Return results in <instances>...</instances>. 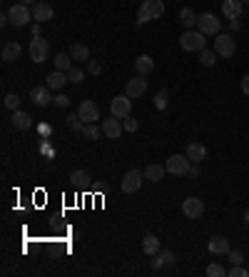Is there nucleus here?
Segmentation results:
<instances>
[{"label": "nucleus", "instance_id": "obj_1", "mask_svg": "<svg viewBox=\"0 0 249 277\" xmlns=\"http://www.w3.org/2000/svg\"><path fill=\"white\" fill-rule=\"evenodd\" d=\"M165 13V3L162 0H142V5L137 8V25H145L150 20H157Z\"/></svg>", "mask_w": 249, "mask_h": 277}, {"label": "nucleus", "instance_id": "obj_2", "mask_svg": "<svg viewBox=\"0 0 249 277\" xmlns=\"http://www.w3.org/2000/svg\"><path fill=\"white\" fill-rule=\"evenodd\" d=\"M205 33H199V30H185L182 35H179V45H182V50H187V53H202L205 48H207V40H205Z\"/></svg>", "mask_w": 249, "mask_h": 277}, {"label": "nucleus", "instance_id": "obj_3", "mask_svg": "<svg viewBox=\"0 0 249 277\" xmlns=\"http://www.w3.org/2000/svg\"><path fill=\"white\" fill-rule=\"evenodd\" d=\"M8 18H10V25L25 28V25L33 20V8L25 5V3H18V5H13V8L8 10Z\"/></svg>", "mask_w": 249, "mask_h": 277}, {"label": "nucleus", "instance_id": "obj_4", "mask_svg": "<svg viewBox=\"0 0 249 277\" xmlns=\"http://www.w3.org/2000/svg\"><path fill=\"white\" fill-rule=\"evenodd\" d=\"M197 30H199V33H205V35H219L222 23L217 20L214 13H202L199 20H197Z\"/></svg>", "mask_w": 249, "mask_h": 277}, {"label": "nucleus", "instance_id": "obj_5", "mask_svg": "<svg viewBox=\"0 0 249 277\" xmlns=\"http://www.w3.org/2000/svg\"><path fill=\"white\" fill-rule=\"evenodd\" d=\"M165 167H167V172H172V175H177V177H182V175L190 172L192 160L187 157V155H172V157H167Z\"/></svg>", "mask_w": 249, "mask_h": 277}, {"label": "nucleus", "instance_id": "obj_6", "mask_svg": "<svg viewBox=\"0 0 249 277\" xmlns=\"http://www.w3.org/2000/svg\"><path fill=\"white\" fill-rule=\"evenodd\" d=\"M234 50H237V43H234L232 35H224V33L214 35V53L219 57H232Z\"/></svg>", "mask_w": 249, "mask_h": 277}, {"label": "nucleus", "instance_id": "obj_7", "mask_svg": "<svg viewBox=\"0 0 249 277\" xmlns=\"http://www.w3.org/2000/svg\"><path fill=\"white\" fill-rule=\"evenodd\" d=\"M30 57H33V63H45L48 60V53H50V45H48V40H42V35H33V40H30Z\"/></svg>", "mask_w": 249, "mask_h": 277}, {"label": "nucleus", "instance_id": "obj_8", "mask_svg": "<svg viewBox=\"0 0 249 277\" xmlns=\"http://www.w3.org/2000/svg\"><path fill=\"white\" fill-rule=\"evenodd\" d=\"M142 183H145V172H140V170H127V172L122 175L120 187H122V192H137V190L142 187Z\"/></svg>", "mask_w": 249, "mask_h": 277}, {"label": "nucleus", "instance_id": "obj_9", "mask_svg": "<svg viewBox=\"0 0 249 277\" xmlns=\"http://www.w3.org/2000/svg\"><path fill=\"white\" fill-rule=\"evenodd\" d=\"M130 110H132V97H130V95H115V97H112L110 112H112L115 117H127Z\"/></svg>", "mask_w": 249, "mask_h": 277}, {"label": "nucleus", "instance_id": "obj_10", "mask_svg": "<svg viewBox=\"0 0 249 277\" xmlns=\"http://www.w3.org/2000/svg\"><path fill=\"white\" fill-rule=\"evenodd\" d=\"M182 215H185L187 220H199V217L205 215V203H202L199 197H187V200L182 203Z\"/></svg>", "mask_w": 249, "mask_h": 277}, {"label": "nucleus", "instance_id": "obj_11", "mask_svg": "<svg viewBox=\"0 0 249 277\" xmlns=\"http://www.w3.org/2000/svg\"><path fill=\"white\" fill-rule=\"evenodd\" d=\"M30 100H33V105H38V108H48L55 97H53V90H50L48 85H35V88L30 90Z\"/></svg>", "mask_w": 249, "mask_h": 277}, {"label": "nucleus", "instance_id": "obj_12", "mask_svg": "<svg viewBox=\"0 0 249 277\" xmlns=\"http://www.w3.org/2000/svg\"><path fill=\"white\" fill-rule=\"evenodd\" d=\"M77 115L82 117V123H95V120H100V108L95 100H82L77 105Z\"/></svg>", "mask_w": 249, "mask_h": 277}, {"label": "nucleus", "instance_id": "obj_13", "mask_svg": "<svg viewBox=\"0 0 249 277\" xmlns=\"http://www.w3.org/2000/svg\"><path fill=\"white\" fill-rule=\"evenodd\" d=\"M147 92V80H145V75H134L132 80H127V85H125V95H130V97H140V95H145Z\"/></svg>", "mask_w": 249, "mask_h": 277}, {"label": "nucleus", "instance_id": "obj_14", "mask_svg": "<svg viewBox=\"0 0 249 277\" xmlns=\"http://www.w3.org/2000/svg\"><path fill=\"white\" fill-rule=\"evenodd\" d=\"M102 132L110 137V140H117L122 132H125V128H122V123H120V117H107V120H102Z\"/></svg>", "mask_w": 249, "mask_h": 277}, {"label": "nucleus", "instance_id": "obj_15", "mask_svg": "<svg viewBox=\"0 0 249 277\" xmlns=\"http://www.w3.org/2000/svg\"><path fill=\"white\" fill-rule=\"evenodd\" d=\"M244 10V3L242 0H222V13L227 20H237Z\"/></svg>", "mask_w": 249, "mask_h": 277}, {"label": "nucleus", "instance_id": "obj_16", "mask_svg": "<svg viewBox=\"0 0 249 277\" xmlns=\"http://www.w3.org/2000/svg\"><path fill=\"white\" fill-rule=\"evenodd\" d=\"M53 15H55L53 5H48V3H35L33 5V20L35 23H48V20H53Z\"/></svg>", "mask_w": 249, "mask_h": 277}, {"label": "nucleus", "instance_id": "obj_17", "mask_svg": "<svg viewBox=\"0 0 249 277\" xmlns=\"http://www.w3.org/2000/svg\"><path fill=\"white\" fill-rule=\"evenodd\" d=\"M207 250H210L212 255H227V252H230V240L222 238V235H214V238L207 242Z\"/></svg>", "mask_w": 249, "mask_h": 277}, {"label": "nucleus", "instance_id": "obj_18", "mask_svg": "<svg viewBox=\"0 0 249 277\" xmlns=\"http://www.w3.org/2000/svg\"><path fill=\"white\" fill-rule=\"evenodd\" d=\"M174 260L177 258H174L172 250H160L152 260V270L157 272V270H162V267H170V265H174Z\"/></svg>", "mask_w": 249, "mask_h": 277}, {"label": "nucleus", "instance_id": "obj_19", "mask_svg": "<svg viewBox=\"0 0 249 277\" xmlns=\"http://www.w3.org/2000/svg\"><path fill=\"white\" fill-rule=\"evenodd\" d=\"M10 123H13V128L15 130H30L33 128V117H30L28 112H22V110H13Z\"/></svg>", "mask_w": 249, "mask_h": 277}, {"label": "nucleus", "instance_id": "obj_20", "mask_svg": "<svg viewBox=\"0 0 249 277\" xmlns=\"http://www.w3.org/2000/svg\"><path fill=\"white\" fill-rule=\"evenodd\" d=\"M185 155L190 157L192 163H197V165H199V163L207 157V148H205V145H199V143H190L187 150H185Z\"/></svg>", "mask_w": 249, "mask_h": 277}, {"label": "nucleus", "instance_id": "obj_21", "mask_svg": "<svg viewBox=\"0 0 249 277\" xmlns=\"http://www.w3.org/2000/svg\"><path fill=\"white\" fill-rule=\"evenodd\" d=\"M20 53H22V48H20L18 40H10V43H5V45H3V60H5V63L18 60Z\"/></svg>", "mask_w": 249, "mask_h": 277}, {"label": "nucleus", "instance_id": "obj_22", "mask_svg": "<svg viewBox=\"0 0 249 277\" xmlns=\"http://www.w3.org/2000/svg\"><path fill=\"white\" fill-rule=\"evenodd\" d=\"M154 70V60L150 55H140L134 60V73L137 75H150Z\"/></svg>", "mask_w": 249, "mask_h": 277}, {"label": "nucleus", "instance_id": "obj_23", "mask_svg": "<svg viewBox=\"0 0 249 277\" xmlns=\"http://www.w3.org/2000/svg\"><path fill=\"white\" fill-rule=\"evenodd\" d=\"M65 83H70V80H67V73H62V70H53V73L48 75V88L50 90L65 88Z\"/></svg>", "mask_w": 249, "mask_h": 277}, {"label": "nucleus", "instance_id": "obj_24", "mask_svg": "<svg viewBox=\"0 0 249 277\" xmlns=\"http://www.w3.org/2000/svg\"><path fill=\"white\" fill-rule=\"evenodd\" d=\"M197 20H199V15H197L192 8H182V10H179V23L185 25V30H194Z\"/></svg>", "mask_w": 249, "mask_h": 277}, {"label": "nucleus", "instance_id": "obj_25", "mask_svg": "<svg viewBox=\"0 0 249 277\" xmlns=\"http://www.w3.org/2000/svg\"><path fill=\"white\" fill-rule=\"evenodd\" d=\"M165 172H167V167L165 165H147L145 167V180H150V183H160L162 177H165Z\"/></svg>", "mask_w": 249, "mask_h": 277}, {"label": "nucleus", "instance_id": "obj_26", "mask_svg": "<svg viewBox=\"0 0 249 277\" xmlns=\"http://www.w3.org/2000/svg\"><path fill=\"white\" fill-rule=\"evenodd\" d=\"M142 250H145V255H150V258H154L162 247H160V240L154 238V235H145L142 238Z\"/></svg>", "mask_w": 249, "mask_h": 277}, {"label": "nucleus", "instance_id": "obj_27", "mask_svg": "<svg viewBox=\"0 0 249 277\" xmlns=\"http://www.w3.org/2000/svg\"><path fill=\"white\" fill-rule=\"evenodd\" d=\"M70 55L75 63H82V60H90V48L85 45V43H75L73 48H70Z\"/></svg>", "mask_w": 249, "mask_h": 277}, {"label": "nucleus", "instance_id": "obj_28", "mask_svg": "<svg viewBox=\"0 0 249 277\" xmlns=\"http://www.w3.org/2000/svg\"><path fill=\"white\" fill-rule=\"evenodd\" d=\"M70 68H73V55H67V53H58V55H55V70L67 73Z\"/></svg>", "mask_w": 249, "mask_h": 277}, {"label": "nucleus", "instance_id": "obj_29", "mask_svg": "<svg viewBox=\"0 0 249 277\" xmlns=\"http://www.w3.org/2000/svg\"><path fill=\"white\" fill-rule=\"evenodd\" d=\"M217 53H214V50H210V48H205V50H202V53H199V63H202V65H205V68H214V63H217Z\"/></svg>", "mask_w": 249, "mask_h": 277}, {"label": "nucleus", "instance_id": "obj_30", "mask_svg": "<svg viewBox=\"0 0 249 277\" xmlns=\"http://www.w3.org/2000/svg\"><path fill=\"white\" fill-rule=\"evenodd\" d=\"M100 132H102V128H97L95 123H85V128H82V135L87 140H100Z\"/></svg>", "mask_w": 249, "mask_h": 277}, {"label": "nucleus", "instance_id": "obj_31", "mask_svg": "<svg viewBox=\"0 0 249 277\" xmlns=\"http://www.w3.org/2000/svg\"><path fill=\"white\" fill-rule=\"evenodd\" d=\"M70 180L75 185H87L90 183V175H87L85 170H73V172H70Z\"/></svg>", "mask_w": 249, "mask_h": 277}, {"label": "nucleus", "instance_id": "obj_32", "mask_svg": "<svg viewBox=\"0 0 249 277\" xmlns=\"http://www.w3.org/2000/svg\"><path fill=\"white\" fill-rule=\"evenodd\" d=\"M167 97H170L167 90H157V95H154V108L157 110H165L167 108Z\"/></svg>", "mask_w": 249, "mask_h": 277}, {"label": "nucleus", "instance_id": "obj_33", "mask_svg": "<svg viewBox=\"0 0 249 277\" xmlns=\"http://www.w3.org/2000/svg\"><path fill=\"white\" fill-rule=\"evenodd\" d=\"M82 77H85V73H82L80 68H75V65H73V68L67 70V80H70L73 85H77V83H82Z\"/></svg>", "mask_w": 249, "mask_h": 277}, {"label": "nucleus", "instance_id": "obj_34", "mask_svg": "<svg viewBox=\"0 0 249 277\" xmlns=\"http://www.w3.org/2000/svg\"><path fill=\"white\" fill-rule=\"evenodd\" d=\"M67 125H70V130H75V132H82V128H85V123H82L80 115H70L67 117Z\"/></svg>", "mask_w": 249, "mask_h": 277}, {"label": "nucleus", "instance_id": "obj_35", "mask_svg": "<svg viewBox=\"0 0 249 277\" xmlns=\"http://www.w3.org/2000/svg\"><path fill=\"white\" fill-rule=\"evenodd\" d=\"M5 108H8V110H20V97L18 95H13V92L5 95Z\"/></svg>", "mask_w": 249, "mask_h": 277}, {"label": "nucleus", "instance_id": "obj_36", "mask_svg": "<svg viewBox=\"0 0 249 277\" xmlns=\"http://www.w3.org/2000/svg\"><path fill=\"white\" fill-rule=\"evenodd\" d=\"M230 275L232 277H249V267H242V265H232Z\"/></svg>", "mask_w": 249, "mask_h": 277}, {"label": "nucleus", "instance_id": "obj_37", "mask_svg": "<svg viewBox=\"0 0 249 277\" xmlns=\"http://www.w3.org/2000/svg\"><path fill=\"white\" fill-rule=\"evenodd\" d=\"M122 128L127 130V132H134V130H137V120H134L132 115H127V117H122Z\"/></svg>", "mask_w": 249, "mask_h": 277}, {"label": "nucleus", "instance_id": "obj_38", "mask_svg": "<svg viewBox=\"0 0 249 277\" xmlns=\"http://www.w3.org/2000/svg\"><path fill=\"white\" fill-rule=\"evenodd\" d=\"M227 258H230L232 265H242V262H244V255H242L239 250H230V252H227Z\"/></svg>", "mask_w": 249, "mask_h": 277}, {"label": "nucleus", "instance_id": "obj_39", "mask_svg": "<svg viewBox=\"0 0 249 277\" xmlns=\"http://www.w3.org/2000/svg\"><path fill=\"white\" fill-rule=\"evenodd\" d=\"M85 63H87V73H90V75H100V73H102V65H100L97 60H85Z\"/></svg>", "mask_w": 249, "mask_h": 277}, {"label": "nucleus", "instance_id": "obj_40", "mask_svg": "<svg viewBox=\"0 0 249 277\" xmlns=\"http://www.w3.org/2000/svg\"><path fill=\"white\" fill-rule=\"evenodd\" d=\"M207 275L210 277H222V275H227V272H224L222 265H210V267H207Z\"/></svg>", "mask_w": 249, "mask_h": 277}, {"label": "nucleus", "instance_id": "obj_41", "mask_svg": "<svg viewBox=\"0 0 249 277\" xmlns=\"http://www.w3.org/2000/svg\"><path fill=\"white\" fill-rule=\"evenodd\" d=\"M55 105H58V108H67V105H70V97L60 92V95H55Z\"/></svg>", "mask_w": 249, "mask_h": 277}, {"label": "nucleus", "instance_id": "obj_42", "mask_svg": "<svg viewBox=\"0 0 249 277\" xmlns=\"http://www.w3.org/2000/svg\"><path fill=\"white\" fill-rule=\"evenodd\" d=\"M242 90H244V95L249 97V75H244V77H242Z\"/></svg>", "mask_w": 249, "mask_h": 277}, {"label": "nucleus", "instance_id": "obj_43", "mask_svg": "<svg viewBox=\"0 0 249 277\" xmlns=\"http://www.w3.org/2000/svg\"><path fill=\"white\" fill-rule=\"evenodd\" d=\"M187 175H190L192 180H194V177H197V175H199V167H197V163H194V165L190 167V172H187Z\"/></svg>", "mask_w": 249, "mask_h": 277}, {"label": "nucleus", "instance_id": "obj_44", "mask_svg": "<svg viewBox=\"0 0 249 277\" xmlns=\"http://www.w3.org/2000/svg\"><path fill=\"white\" fill-rule=\"evenodd\" d=\"M30 30H33V35L38 37V35H40V23H35V25H33V28H30Z\"/></svg>", "mask_w": 249, "mask_h": 277}, {"label": "nucleus", "instance_id": "obj_45", "mask_svg": "<svg viewBox=\"0 0 249 277\" xmlns=\"http://www.w3.org/2000/svg\"><path fill=\"white\" fill-rule=\"evenodd\" d=\"M244 222H247V225H249V207H247V210H244Z\"/></svg>", "mask_w": 249, "mask_h": 277}, {"label": "nucleus", "instance_id": "obj_46", "mask_svg": "<svg viewBox=\"0 0 249 277\" xmlns=\"http://www.w3.org/2000/svg\"><path fill=\"white\" fill-rule=\"evenodd\" d=\"M20 3H25V5H35V0H20Z\"/></svg>", "mask_w": 249, "mask_h": 277}, {"label": "nucleus", "instance_id": "obj_47", "mask_svg": "<svg viewBox=\"0 0 249 277\" xmlns=\"http://www.w3.org/2000/svg\"><path fill=\"white\" fill-rule=\"evenodd\" d=\"M242 3H249V0H242Z\"/></svg>", "mask_w": 249, "mask_h": 277}]
</instances>
